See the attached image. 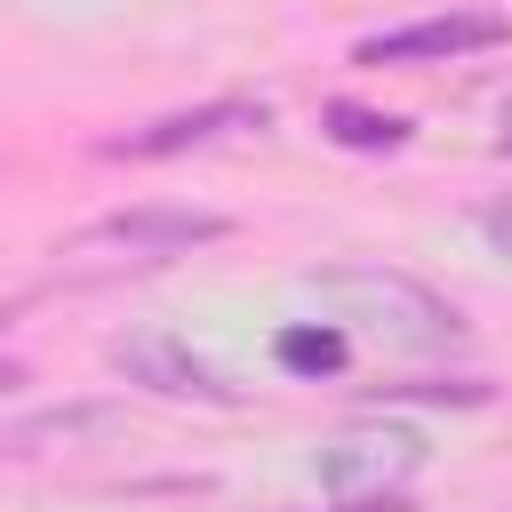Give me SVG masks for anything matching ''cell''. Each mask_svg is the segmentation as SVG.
Instances as JSON below:
<instances>
[{
  "label": "cell",
  "mask_w": 512,
  "mask_h": 512,
  "mask_svg": "<svg viewBox=\"0 0 512 512\" xmlns=\"http://www.w3.org/2000/svg\"><path fill=\"white\" fill-rule=\"evenodd\" d=\"M112 368L160 400H200V408H240V384H224L192 344L160 336V328H136V336H112Z\"/></svg>",
  "instance_id": "5b68a950"
},
{
  "label": "cell",
  "mask_w": 512,
  "mask_h": 512,
  "mask_svg": "<svg viewBox=\"0 0 512 512\" xmlns=\"http://www.w3.org/2000/svg\"><path fill=\"white\" fill-rule=\"evenodd\" d=\"M416 464H424V440L416 432H400V424H352V432L328 440L320 480H328L336 504H392Z\"/></svg>",
  "instance_id": "3957f363"
},
{
  "label": "cell",
  "mask_w": 512,
  "mask_h": 512,
  "mask_svg": "<svg viewBox=\"0 0 512 512\" xmlns=\"http://www.w3.org/2000/svg\"><path fill=\"white\" fill-rule=\"evenodd\" d=\"M376 400H432V408L448 400V408H480L488 384H480V376H456V384H376Z\"/></svg>",
  "instance_id": "30bf717a"
},
{
  "label": "cell",
  "mask_w": 512,
  "mask_h": 512,
  "mask_svg": "<svg viewBox=\"0 0 512 512\" xmlns=\"http://www.w3.org/2000/svg\"><path fill=\"white\" fill-rule=\"evenodd\" d=\"M496 144H504V152H512V104H504V120H496Z\"/></svg>",
  "instance_id": "7c38bea8"
},
{
  "label": "cell",
  "mask_w": 512,
  "mask_h": 512,
  "mask_svg": "<svg viewBox=\"0 0 512 512\" xmlns=\"http://www.w3.org/2000/svg\"><path fill=\"white\" fill-rule=\"evenodd\" d=\"M320 128L344 144V152H400L408 144V120L400 112H368V104H320Z\"/></svg>",
  "instance_id": "ba28073f"
},
{
  "label": "cell",
  "mask_w": 512,
  "mask_h": 512,
  "mask_svg": "<svg viewBox=\"0 0 512 512\" xmlns=\"http://www.w3.org/2000/svg\"><path fill=\"white\" fill-rule=\"evenodd\" d=\"M0 384H16V368H0Z\"/></svg>",
  "instance_id": "4fadbf2b"
},
{
  "label": "cell",
  "mask_w": 512,
  "mask_h": 512,
  "mask_svg": "<svg viewBox=\"0 0 512 512\" xmlns=\"http://www.w3.org/2000/svg\"><path fill=\"white\" fill-rule=\"evenodd\" d=\"M264 120H272L264 96H256V104H248V96H216V104L144 120V128H128V136H112L104 152H112V160H168V152H192V144H216V136H248V128H264Z\"/></svg>",
  "instance_id": "8992f818"
},
{
  "label": "cell",
  "mask_w": 512,
  "mask_h": 512,
  "mask_svg": "<svg viewBox=\"0 0 512 512\" xmlns=\"http://www.w3.org/2000/svg\"><path fill=\"white\" fill-rule=\"evenodd\" d=\"M504 40H512V16H496V8H440V16H416L400 32L360 40V64H456V56H480V48H504Z\"/></svg>",
  "instance_id": "277c9868"
},
{
  "label": "cell",
  "mask_w": 512,
  "mask_h": 512,
  "mask_svg": "<svg viewBox=\"0 0 512 512\" xmlns=\"http://www.w3.org/2000/svg\"><path fill=\"white\" fill-rule=\"evenodd\" d=\"M344 352H352V344H344V328H328V320H304V328L280 336V368H288V376H336Z\"/></svg>",
  "instance_id": "9c48e42d"
},
{
  "label": "cell",
  "mask_w": 512,
  "mask_h": 512,
  "mask_svg": "<svg viewBox=\"0 0 512 512\" xmlns=\"http://www.w3.org/2000/svg\"><path fill=\"white\" fill-rule=\"evenodd\" d=\"M480 232H488V240H496V248L512 256V200H496V208H480Z\"/></svg>",
  "instance_id": "8fae6325"
},
{
  "label": "cell",
  "mask_w": 512,
  "mask_h": 512,
  "mask_svg": "<svg viewBox=\"0 0 512 512\" xmlns=\"http://www.w3.org/2000/svg\"><path fill=\"white\" fill-rule=\"evenodd\" d=\"M312 296L360 328L368 344L384 352H456L464 344V312L448 296H432L424 280L408 272H384V264H344V272H312Z\"/></svg>",
  "instance_id": "6da1fadb"
},
{
  "label": "cell",
  "mask_w": 512,
  "mask_h": 512,
  "mask_svg": "<svg viewBox=\"0 0 512 512\" xmlns=\"http://www.w3.org/2000/svg\"><path fill=\"white\" fill-rule=\"evenodd\" d=\"M112 432H128V408H120V400H72V408H40V416H16V424H0V456L88 448V440H112Z\"/></svg>",
  "instance_id": "52a82bcc"
},
{
  "label": "cell",
  "mask_w": 512,
  "mask_h": 512,
  "mask_svg": "<svg viewBox=\"0 0 512 512\" xmlns=\"http://www.w3.org/2000/svg\"><path fill=\"white\" fill-rule=\"evenodd\" d=\"M224 232L232 224L208 216V208H120V216L88 224L64 256H80V264H168V256H192Z\"/></svg>",
  "instance_id": "7a4b0ae2"
}]
</instances>
